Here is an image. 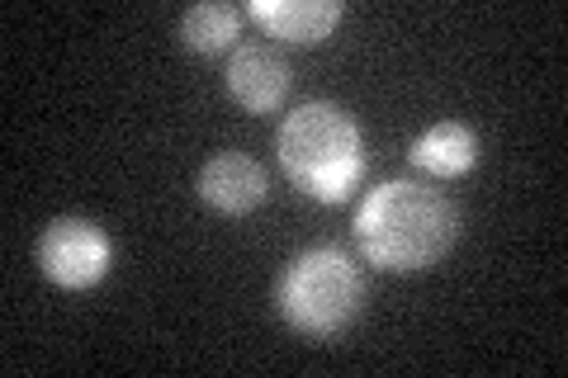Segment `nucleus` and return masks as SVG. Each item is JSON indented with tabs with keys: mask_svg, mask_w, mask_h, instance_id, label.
<instances>
[{
	"mask_svg": "<svg viewBox=\"0 0 568 378\" xmlns=\"http://www.w3.org/2000/svg\"><path fill=\"white\" fill-rule=\"evenodd\" d=\"M455 204L417 180H384L355 213V242L379 269H426L455 246Z\"/></svg>",
	"mask_w": 568,
	"mask_h": 378,
	"instance_id": "1",
	"label": "nucleus"
},
{
	"mask_svg": "<svg viewBox=\"0 0 568 378\" xmlns=\"http://www.w3.org/2000/svg\"><path fill=\"white\" fill-rule=\"evenodd\" d=\"M200 200L219 213H252L265 200V171L261 161L242 152H219L200 171Z\"/></svg>",
	"mask_w": 568,
	"mask_h": 378,
	"instance_id": "7",
	"label": "nucleus"
},
{
	"mask_svg": "<svg viewBox=\"0 0 568 378\" xmlns=\"http://www.w3.org/2000/svg\"><path fill=\"white\" fill-rule=\"evenodd\" d=\"M237 29H242V10L237 6H213V0H209V6L185 10L181 39L194 52H223L227 43L237 39Z\"/></svg>",
	"mask_w": 568,
	"mask_h": 378,
	"instance_id": "9",
	"label": "nucleus"
},
{
	"mask_svg": "<svg viewBox=\"0 0 568 378\" xmlns=\"http://www.w3.org/2000/svg\"><path fill=\"white\" fill-rule=\"evenodd\" d=\"M275 152L284 175L294 180L308 200H346L351 185L365 171V147H361V129L342 104L327 100H308L280 123L275 133Z\"/></svg>",
	"mask_w": 568,
	"mask_h": 378,
	"instance_id": "2",
	"label": "nucleus"
},
{
	"mask_svg": "<svg viewBox=\"0 0 568 378\" xmlns=\"http://www.w3.org/2000/svg\"><path fill=\"white\" fill-rule=\"evenodd\" d=\"M246 14L271 29V39L308 48L332 39V29L342 24V0H256L246 6Z\"/></svg>",
	"mask_w": 568,
	"mask_h": 378,
	"instance_id": "6",
	"label": "nucleus"
},
{
	"mask_svg": "<svg viewBox=\"0 0 568 378\" xmlns=\"http://www.w3.org/2000/svg\"><path fill=\"white\" fill-rule=\"evenodd\" d=\"M290 81H294L290 62L265 43H246L233 52V62H227V90H233V100L246 104L252 114L280 110L284 95H290Z\"/></svg>",
	"mask_w": 568,
	"mask_h": 378,
	"instance_id": "5",
	"label": "nucleus"
},
{
	"mask_svg": "<svg viewBox=\"0 0 568 378\" xmlns=\"http://www.w3.org/2000/svg\"><path fill=\"white\" fill-rule=\"evenodd\" d=\"M275 303H280V317L294 331H304L313 340H332L336 331L351 327L365 303L361 265L336 246H308L280 275Z\"/></svg>",
	"mask_w": 568,
	"mask_h": 378,
	"instance_id": "3",
	"label": "nucleus"
},
{
	"mask_svg": "<svg viewBox=\"0 0 568 378\" xmlns=\"http://www.w3.org/2000/svg\"><path fill=\"white\" fill-rule=\"evenodd\" d=\"M39 265L62 289H91L110 275V237L85 218H58L39 237Z\"/></svg>",
	"mask_w": 568,
	"mask_h": 378,
	"instance_id": "4",
	"label": "nucleus"
},
{
	"mask_svg": "<svg viewBox=\"0 0 568 378\" xmlns=\"http://www.w3.org/2000/svg\"><path fill=\"white\" fill-rule=\"evenodd\" d=\"M413 166L426 175H465L478 161V137L465 123H436L413 142Z\"/></svg>",
	"mask_w": 568,
	"mask_h": 378,
	"instance_id": "8",
	"label": "nucleus"
}]
</instances>
